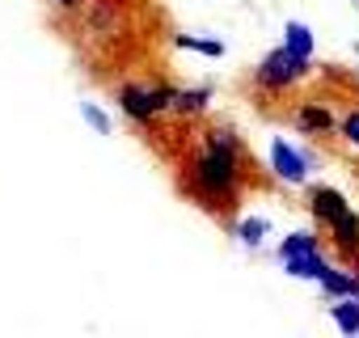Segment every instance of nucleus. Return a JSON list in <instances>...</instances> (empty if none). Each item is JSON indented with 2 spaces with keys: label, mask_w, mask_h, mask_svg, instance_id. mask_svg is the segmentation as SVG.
Returning a JSON list of instances; mask_svg holds the SVG:
<instances>
[{
  "label": "nucleus",
  "mask_w": 359,
  "mask_h": 338,
  "mask_svg": "<svg viewBox=\"0 0 359 338\" xmlns=\"http://www.w3.org/2000/svg\"><path fill=\"white\" fill-rule=\"evenodd\" d=\"M296 127H300V135H330L334 127H338V114L321 102V97H309V102H300L296 106Z\"/></svg>",
  "instance_id": "0eeeda50"
},
{
  "label": "nucleus",
  "mask_w": 359,
  "mask_h": 338,
  "mask_svg": "<svg viewBox=\"0 0 359 338\" xmlns=\"http://www.w3.org/2000/svg\"><path fill=\"white\" fill-rule=\"evenodd\" d=\"M51 5H55V9H76L81 0H51Z\"/></svg>",
  "instance_id": "6ab92c4d"
},
{
  "label": "nucleus",
  "mask_w": 359,
  "mask_h": 338,
  "mask_svg": "<svg viewBox=\"0 0 359 338\" xmlns=\"http://www.w3.org/2000/svg\"><path fill=\"white\" fill-rule=\"evenodd\" d=\"M279 47H287L292 55H300V60H313V51H317V34H313V26L309 22H287L283 26V43Z\"/></svg>",
  "instance_id": "f8f14e48"
},
{
  "label": "nucleus",
  "mask_w": 359,
  "mask_h": 338,
  "mask_svg": "<svg viewBox=\"0 0 359 338\" xmlns=\"http://www.w3.org/2000/svg\"><path fill=\"white\" fill-rule=\"evenodd\" d=\"M309 72H313V60H300V55H292L287 47H275V51H266V55L258 60L254 85L266 89V93H287V89H296L300 81H309Z\"/></svg>",
  "instance_id": "f03ea898"
},
{
  "label": "nucleus",
  "mask_w": 359,
  "mask_h": 338,
  "mask_svg": "<svg viewBox=\"0 0 359 338\" xmlns=\"http://www.w3.org/2000/svg\"><path fill=\"white\" fill-rule=\"evenodd\" d=\"M245 182V144L233 127H208L203 131V148L191 161V195L195 203H203L208 212H224L237 203Z\"/></svg>",
  "instance_id": "f257e3e1"
},
{
  "label": "nucleus",
  "mask_w": 359,
  "mask_h": 338,
  "mask_svg": "<svg viewBox=\"0 0 359 338\" xmlns=\"http://www.w3.org/2000/svg\"><path fill=\"white\" fill-rule=\"evenodd\" d=\"M229 233H233V241H237L241 250L258 254V250L266 245V237L275 233V224H271V216H241V220L229 224Z\"/></svg>",
  "instance_id": "6e6552de"
},
{
  "label": "nucleus",
  "mask_w": 359,
  "mask_h": 338,
  "mask_svg": "<svg viewBox=\"0 0 359 338\" xmlns=\"http://www.w3.org/2000/svg\"><path fill=\"white\" fill-rule=\"evenodd\" d=\"M334 131L342 135V144H346V148H355V152H359V106L342 110V114H338V127H334Z\"/></svg>",
  "instance_id": "a211bd4d"
},
{
  "label": "nucleus",
  "mask_w": 359,
  "mask_h": 338,
  "mask_svg": "<svg viewBox=\"0 0 359 338\" xmlns=\"http://www.w3.org/2000/svg\"><path fill=\"white\" fill-rule=\"evenodd\" d=\"M325 233H330L334 250H342V254H359V212H355V208L338 212V216L325 224Z\"/></svg>",
  "instance_id": "1a4fd4ad"
},
{
  "label": "nucleus",
  "mask_w": 359,
  "mask_h": 338,
  "mask_svg": "<svg viewBox=\"0 0 359 338\" xmlns=\"http://www.w3.org/2000/svg\"><path fill=\"white\" fill-rule=\"evenodd\" d=\"M81 119H85V127H93L97 135H114V119L106 114V106H97V102H81Z\"/></svg>",
  "instance_id": "dca6fc26"
},
{
  "label": "nucleus",
  "mask_w": 359,
  "mask_h": 338,
  "mask_svg": "<svg viewBox=\"0 0 359 338\" xmlns=\"http://www.w3.org/2000/svg\"><path fill=\"white\" fill-rule=\"evenodd\" d=\"M355 55H359V43H355Z\"/></svg>",
  "instance_id": "aec40b11"
},
{
  "label": "nucleus",
  "mask_w": 359,
  "mask_h": 338,
  "mask_svg": "<svg viewBox=\"0 0 359 338\" xmlns=\"http://www.w3.org/2000/svg\"><path fill=\"white\" fill-rule=\"evenodd\" d=\"M309 216H313V229H321L325 233V224L338 216V212H346L351 203H346V195L338 191V187H309Z\"/></svg>",
  "instance_id": "39448f33"
},
{
  "label": "nucleus",
  "mask_w": 359,
  "mask_h": 338,
  "mask_svg": "<svg viewBox=\"0 0 359 338\" xmlns=\"http://www.w3.org/2000/svg\"><path fill=\"white\" fill-rule=\"evenodd\" d=\"M212 97H216V89H212V85H199V89H177V97H173V114H182V119H199V114H208Z\"/></svg>",
  "instance_id": "9b49d317"
},
{
  "label": "nucleus",
  "mask_w": 359,
  "mask_h": 338,
  "mask_svg": "<svg viewBox=\"0 0 359 338\" xmlns=\"http://www.w3.org/2000/svg\"><path fill=\"white\" fill-rule=\"evenodd\" d=\"M173 47H177V51L208 55V60H224V51H229L220 39H203V34H173Z\"/></svg>",
  "instance_id": "2eb2a0df"
},
{
  "label": "nucleus",
  "mask_w": 359,
  "mask_h": 338,
  "mask_svg": "<svg viewBox=\"0 0 359 338\" xmlns=\"http://www.w3.org/2000/svg\"><path fill=\"white\" fill-rule=\"evenodd\" d=\"M325 245L321 241V229H292L279 245H275V258H287V254H300V250H317Z\"/></svg>",
  "instance_id": "4468645a"
},
{
  "label": "nucleus",
  "mask_w": 359,
  "mask_h": 338,
  "mask_svg": "<svg viewBox=\"0 0 359 338\" xmlns=\"http://www.w3.org/2000/svg\"><path fill=\"white\" fill-rule=\"evenodd\" d=\"M114 102H118V114L131 119L135 127L156 123V114H152V97H148V85H140V81H123L118 93H114Z\"/></svg>",
  "instance_id": "20e7f679"
},
{
  "label": "nucleus",
  "mask_w": 359,
  "mask_h": 338,
  "mask_svg": "<svg viewBox=\"0 0 359 338\" xmlns=\"http://www.w3.org/2000/svg\"><path fill=\"white\" fill-rule=\"evenodd\" d=\"M330 321H334L346 338H355V334H359V300H355V296L330 300Z\"/></svg>",
  "instance_id": "ddd939ff"
},
{
  "label": "nucleus",
  "mask_w": 359,
  "mask_h": 338,
  "mask_svg": "<svg viewBox=\"0 0 359 338\" xmlns=\"http://www.w3.org/2000/svg\"><path fill=\"white\" fill-rule=\"evenodd\" d=\"M313 165H317V156L309 148L292 144L287 135H271V144H266V169H271L275 182H283V187H309Z\"/></svg>",
  "instance_id": "7ed1b4c3"
},
{
  "label": "nucleus",
  "mask_w": 359,
  "mask_h": 338,
  "mask_svg": "<svg viewBox=\"0 0 359 338\" xmlns=\"http://www.w3.org/2000/svg\"><path fill=\"white\" fill-rule=\"evenodd\" d=\"M317 288H321V296L325 300H338V296H359V275L351 271V266H325L321 271V279H317Z\"/></svg>",
  "instance_id": "9d476101"
},
{
  "label": "nucleus",
  "mask_w": 359,
  "mask_h": 338,
  "mask_svg": "<svg viewBox=\"0 0 359 338\" xmlns=\"http://www.w3.org/2000/svg\"><path fill=\"white\" fill-rule=\"evenodd\" d=\"M279 266H283V275H287V279L317 283V279H321V271L330 266V254H325V245H317V250H300V254L279 258Z\"/></svg>",
  "instance_id": "423d86ee"
},
{
  "label": "nucleus",
  "mask_w": 359,
  "mask_h": 338,
  "mask_svg": "<svg viewBox=\"0 0 359 338\" xmlns=\"http://www.w3.org/2000/svg\"><path fill=\"white\" fill-rule=\"evenodd\" d=\"M148 97H152V114H173V97H177V85H165V81H152L148 85Z\"/></svg>",
  "instance_id": "f3484780"
}]
</instances>
